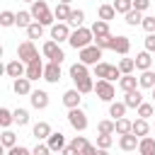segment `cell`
Returning a JSON list of instances; mask_svg holds the SVG:
<instances>
[{
    "label": "cell",
    "mask_w": 155,
    "mask_h": 155,
    "mask_svg": "<svg viewBox=\"0 0 155 155\" xmlns=\"http://www.w3.org/2000/svg\"><path fill=\"white\" fill-rule=\"evenodd\" d=\"M70 78H73V82H75V87L82 92V94H87V92H94V82H92V75H90V70H87V65L85 63H73L70 65Z\"/></svg>",
    "instance_id": "cell-1"
},
{
    "label": "cell",
    "mask_w": 155,
    "mask_h": 155,
    "mask_svg": "<svg viewBox=\"0 0 155 155\" xmlns=\"http://www.w3.org/2000/svg\"><path fill=\"white\" fill-rule=\"evenodd\" d=\"M68 44H70L75 51H80V48H85V46L94 44V34H92V29H87V27H78V29L70 34Z\"/></svg>",
    "instance_id": "cell-2"
},
{
    "label": "cell",
    "mask_w": 155,
    "mask_h": 155,
    "mask_svg": "<svg viewBox=\"0 0 155 155\" xmlns=\"http://www.w3.org/2000/svg\"><path fill=\"white\" fill-rule=\"evenodd\" d=\"M94 75H97L99 80H111V82H114L116 78L121 80L124 73L119 70V65H109V63H102V61H99V63L94 65Z\"/></svg>",
    "instance_id": "cell-3"
},
{
    "label": "cell",
    "mask_w": 155,
    "mask_h": 155,
    "mask_svg": "<svg viewBox=\"0 0 155 155\" xmlns=\"http://www.w3.org/2000/svg\"><path fill=\"white\" fill-rule=\"evenodd\" d=\"M80 63H85V65H97L99 63V58H102V48L97 46V44H90V46H85V48H80Z\"/></svg>",
    "instance_id": "cell-4"
},
{
    "label": "cell",
    "mask_w": 155,
    "mask_h": 155,
    "mask_svg": "<svg viewBox=\"0 0 155 155\" xmlns=\"http://www.w3.org/2000/svg\"><path fill=\"white\" fill-rule=\"evenodd\" d=\"M17 58L24 61V63H31L34 58H39V51H36V46H34L31 39H27V41H22L17 46Z\"/></svg>",
    "instance_id": "cell-5"
},
{
    "label": "cell",
    "mask_w": 155,
    "mask_h": 155,
    "mask_svg": "<svg viewBox=\"0 0 155 155\" xmlns=\"http://www.w3.org/2000/svg\"><path fill=\"white\" fill-rule=\"evenodd\" d=\"M68 124L75 128V131H85L87 128V114L80 109V107H75V109H68Z\"/></svg>",
    "instance_id": "cell-6"
},
{
    "label": "cell",
    "mask_w": 155,
    "mask_h": 155,
    "mask_svg": "<svg viewBox=\"0 0 155 155\" xmlns=\"http://www.w3.org/2000/svg\"><path fill=\"white\" fill-rule=\"evenodd\" d=\"M94 92H97V97H99L102 102H114V94H116V90H114L111 80H97Z\"/></svg>",
    "instance_id": "cell-7"
},
{
    "label": "cell",
    "mask_w": 155,
    "mask_h": 155,
    "mask_svg": "<svg viewBox=\"0 0 155 155\" xmlns=\"http://www.w3.org/2000/svg\"><path fill=\"white\" fill-rule=\"evenodd\" d=\"M41 53L46 56V58H51L53 63H63V58H65V53L61 51V46H58V41H46L44 44V48H41Z\"/></svg>",
    "instance_id": "cell-8"
},
{
    "label": "cell",
    "mask_w": 155,
    "mask_h": 155,
    "mask_svg": "<svg viewBox=\"0 0 155 155\" xmlns=\"http://www.w3.org/2000/svg\"><path fill=\"white\" fill-rule=\"evenodd\" d=\"M70 34H73V31H70V24H68V22H56V24L51 27V39L58 41V44H61V41H68Z\"/></svg>",
    "instance_id": "cell-9"
},
{
    "label": "cell",
    "mask_w": 155,
    "mask_h": 155,
    "mask_svg": "<svg viewBox=\"0 0 155 155\" xmlns=\"http://www.w3.org/2000/svg\"><path fill=\"white\" fill-rule=\"evenodd\" d=\"M5 73H7L10 78H24V75H27V68H24V61H19V58H15V61H10V63L5 65Z\"/></svg>",
    "instance_id": "cell-10"
},
{
    "label": "cell",
    "mask_w": 155,
    "mask_h": 155,
    "mask_svg": "<svg viewBox=\"0 0 155 155\" xmlns=\"http://www.w3.org/2000/svg\"><path fill=\"white\" fill-rule=\"evenodd\" d=\"M29 102H31L34 109H46L48 107V92L46 90H34L29 94Z\"/></svg>",
    "instance_id": "cell-11"
},
{
    "label": "cell",
    "mask_w": 155,
    "mask_h": 155,
    "mask_svg": "<svg viewBox=\"0 0 155 155\" xmlns=\"http://www.w3.org/2000/svg\"><path fill=\"white\" fill-rule=\"evenodd\" d=\"M111 51L126 56V53L131 51V39H128V36H111Z\"/></svg>",
    "instance_id": "cell-12"
},
{
    "label": "cell",
    "mask_w": 155,
    "mask_h": 155,
    "mask_svg": "<svg viewBox=\"0 0 155 155\" xmlns=\"http://www.w3.org/2000/svg\"><path fill=\"white\" fill-rule=\"evenodd\" d=\"M44 63H41V58H34L31 63H27V78L29 80H39V78H44Z\"/></svg>",
    "instance_id": "cell-13"
},
{
    "label": "cell",
    "mask_w": 155,
    "mask_h": 155,
    "mask_svg": "<svg viewBox=\"0 0 155 155\" xmlns=\"http://www.w3.org/2000/svg\"><path fill=\"white\" fill-rule=\"evenodd\" d=\"M80 99H82V92L75 87V90H65L63 92V104L68 107V109H75V107H80Z\"/></svg>",
    "instance_id": "cell-14"
},
{
    "label": "cell",
    "mask_w": 155,
    "mask_h": 155,
    "mask_svg": "<svg viewBox=\"0 0 155 155\" xmlns=\"http://www.w3.org/2000/svg\"><path fill=\"white\" fill-rule=\"evenodd\" d=\"M138 143H140V138H138L136 133H126V136H119V148H121V150H126V153L136 150V148H138Z\"/></svg>",
    "instance_id": "cell-15"
},
{
    "label": "cell",
    "mask_w": 155,
    "mask_h": 155,
    "mask_svg": "<svg viewBox=\"0 0 155 155\" xmlns=\"http://www.w3.org/2000/svg\"><path fill=\"white\" fill-rule=\"evenodd\" d=\"M29 12L34 15V19H36V22H41V19H44V17H46V15L51 12V10H48L46 0H34V2H31V10H29Z\"/></svg>",
    "instance_id": "cell-16"
},
{
    "label": "cell",
    "mask_w": 155,
    "mask_h": 155,
    "mask_svg": "<svg viewBox=\"0 0 155 155\" xmlns=\"http://www.w3.org/2000/svg\"><path fill=\"white\" fill-rule=\"evenodd\" d=\"M44 80L46 82H58L61 80V63H48L46 68H44Z\"/></svg>",
    "instance_id": "cell-17"
},
{
    "label": "cell",
    "mask_w": 155,
    "mask_h": 155,
    "mask_svg": "<svg viewBox=\"0 0 155 155\" xmlns=\"http://www.w3.org/2000/svg\"><path fill=\"white\" fill-rule=\"evenodd\" d=\"M31 133H34L36 140H48V136H51L53 131H51V124H48V121H39V124H34V131H31Z\"/></svg>",
    "instance_id": "cell-18"
},
{
    "label": "cell",
    "mask_w": 155,
    "mask_h": 155,
    "mask_svg": "<svg viewBox=\"0 0 155 155\" xmlns=\"http://www.w3.org/2000/svg\"><path fill=\"white\" fill-rule=\"evenodd\" d=\"M12 90H15L17 94H31V80H29L27 75H24V78H15Z\"/></svg>",
    "instance_id": "cell-19"
},
{
    "label": "cell",
    "mask_w": 155,
    "mask_h": 155,
    "mask_svg": "<svg viewBox=\"0 0 155 155\" xmlns=\"http://www.w3.org/2000/svg\"><path fill=\"white\" fill-rule=\"evenodd\" d=\"M124 102H126L128 109H138V107L143 104V94H140V90H131V92H126Z\"/></svg>",
    "instance_id": "cell-20"
},
{
    "label": "cell",
    "mask_w": 155,
    "mask_h": 155,
    "mask_svg": "<svg viewBox=\"0 0 155 155\" xmlns=\"http://www.w3.org/2000/svg\"><path fill=\"white\" fill-rule=\"evenodd\" d=\"M46 143H48V148H51L53 153H61V150L65 148V136H63L61 131H58V133H51Z\"/></svg>",
    "instance_id": "cell-21"
},
{
    "label": "cell",
    "mask_w": 155,
    "mask_h": 155,
    "mask_svg": "<svg viewBox=\"0 0 155 155\" xmlns=\"http://www.w3.org/2000/svg\"><path fill=\"white\" fill-rule=\"evenodd\" d=\"M150 65H153V56H150V51H140V53L136 56V68L143 73V70H150Z\"/></svg>",
    "instance_id": "cell-22"
},
{
    "label": "cell",
    "mask_w": 155,
    "mask_h": 155,
    "mask_svg": "<svg viewBox=\"0 0 155 155\" xmlns=\"http://www.w3.org/2000/svg\"><path fill=\"white\" fill-rule=\"evenodd\" d=\"M138 153H140V155H155V138L143 136L140 143H138Z\"/></svg>",
    "instance_id": "cell-23"
},
{
    "label": "cell",
    "mask_w": 155,
    "mask_h": 155,
    "mask_svg": "<svg viewBox=\"0 0 155 155\" xmlns=\"http://www.w3.org/2000/svg\"><path fill=\"white\" fill-rule=\"evenodd\" d=\"M119 87H121L124 92L138 90V78H133V73H128V75H121V80H119Z\"/></svg>",
    "instance_id": "cell-24"
},
{
    "label": "cell",
    "mask_w": 155,
    "mask_h": 155,
    "mask_svg": "<svg viewBox=\"0 0 155 155\" xmlns=\"http://www.w3.org/2000/svg\"><path fill=\"white\" fill-rule=\"evenodd\" d=\"M138 87H143V90H153V87H155V73H153V70H143L140 78H138Z\"/></svg>",
    "instance_id": "cell-25"
},
{
    "label": "cell",
    "mask_w": 155,
    "mask_h": 155,
    "mask_svg": "<svg viewBox=\"0 0 155 155\" xmlns=\"http://www.w3.org/2000/svg\"><path fill=\"white\" fill-rule=\"evenodd\" d=\"M70 12H73V7H70L68 2H58V5H56V10H53V15H56V19H58V22H68Z\"/></svg>",
    "instance_id": "cell-26"
},
{
    "label": "cell",
    "mask_w": 155,
    "mask_h": 155,
    "mask_svg": "<svg viewBox=\"0 0 155 155\" xmlns=\"http://www.w3.org/2000/svg\"><path fill=\"white\" fill-rule=\"evenodd\" d=\"M133 133H136L138 138L148 136V133H150V124H148V119H140V116H138V119L133 121Z\"/></svg>",
    "instance_id": "cell-27"
},
{
    "label": "cell",
    "mask_w": 155,
    "mask_h": 155,
    "mask_svg": "<svg viewBox=\"0 0 155 155\" xmlns=\"http://www.w3.org/2000/svg\"><path fill=\"white\" fill-rule=\"evenodd\" d=\"M126 102H109V116H114V121L116 119H121L124 114H126Z\"/></svg>",
    "instance_id": "cell-28"
},
{
    "label": "cell",
    "mask_w": 155,
    "mask_h": 155,
    "mask_svg": "<svg viewBox=\"0 0 155 155\" xmlns=\"http://www.w3.org/2000/svg\"><path fill=\"white\" fill-rule=\"evenodd\" d=\"M90 29L94 36H109V22H104V19H94V24Z\"/></svg>",
    "instance_id": "cell-29"
},
{
    "label": "cell",
    "mask_w": 155,
    "mask_h": 155,
    "mask_svg": "<svg viewBox=\"0 0 155 155\" xmlns=\"http://www.w3.org/2000/svg\"><path fill=\"white\" fill-rule=\"evenodd\" d=\"M27 36H29L31 41H34V39H41V36H44V24L34 19V22H31V24L27 27Z\"/></svg>",
    "instance_id": "cell-30"
},
{
    "label": "cell",
    "mask_w": 155,
    "mask_h": 155,
    "mask_svg": "<svg viewBox=\"0 0 155 155\" xmlns=\"http://www.w3.org/2000/svg\"><path fill=\"white\" fill-rule=\"evenodd\" d=\"M116 133L119 136H126V133H133V121H128L126 116L116 119Z\"/></svg>",
    "instance_id": "cell-31"
},
{
    "label": "cell",
    "mask_w": 155,
    "mask_h": 155,
    "mask_svg": "<svg viewBox=\"0 0 155 155\" xmlns=\"http://www.w3.org/2000/svg\"><path fill=\"white\" fill-rule=\"evenodd\" d=\"M124 17H126V24H128V27H138V24H143V12H138L136 7H133L131 12H126Z\"/></svg>",
    "instance_id": "cell-32"
},
{
    "label": "cell",
    "mask_w": 155,
    "mask_h": 155,
    "mask_svg": "<svg viewBox=\"0 0 155 155\" xmlns=\"http://www.w3.org/2000/svg\"><path fill=\"white\" fill-rule=\"evenodd\" d=\"M97 15H99V19L109 22V19H114V17H116V10H114V5H99Z\"/></svg>",
    "instance_id": "cell-33"
},
{
    "label": "cell",
    "mask_w": 155,
    "mask_h": 155,
    "mask_svg": "<svg viewBox=\"0 0 155 155\" xmlns=\"http://www.w3.org/2000/svg\"><path fill=\"white\" fill-rule=\"evenodd\" d=\"M31 19H34V15H31L29 10H19V12H17V27L27 29V27L31 24Z\"/></svg>",
    "instance_id": "cell-34"
},
{
    "label": "cell",
    "mask_w": 155,
    "mask_h": 155,
    "mask_svg": "<svg viewBox=\"0 0 155 155\" xmlns=\"http://www.w3.org/2000/svg\"><path fill=\"white\" fill-rule=\"evenodd\" d=\"M82 22H85V12H82V10H73L70 17H68V24L78 29V27H82Z\"/></svg>",
    "instance_id": "cell-35"
},
{
    "label": "cell",
    "mask_w": 155,
    "mask_h": 155,
    "mask_svg": "<svg viewBox=\"0 0 155 155\" xmlns=\"http://www.w3.org/2000/svg\"><path fill=\"white\" fill-rule=\"evenodd\" d=\"M97 133H116V121L111 119H104L97 124Z\"/></svg>",
    "instance_id": "cell-36"
},
{
    "label": "cell",
    "mask_w": 155,
    "mask_h": 155,
    "mask_svg": "<svg viewBox=\"0 0 155 155\" xmlns=\"http://www.w3.org/2000/svg\"><path fill=\"white\" fill-rule=\"evenodd\" d=\"M114 10L116 15H126L133 10V0H114Z\"/></svg>",
    "instance_id": "cell-37"
},
{
    "label": "cell",
    "mask_w": 155,
    "mask_h": 155,
    "mask_svg": "<svg viewBox=\"0 0 155 155\" xmlns=\"http://www.w3.org/2000/svg\"><path fill=\"white\" fill-rule=\"evenodd\" d=\"M0 24H2V27H12V24H17V15L10 12V10H2V12H0Z\"/></svg>",
    "instance_id": "cell-38"
},
{
    "label": "cell",
    "mask_w": 155,
    "mask_h": 155,
    "mask_svg": "<svg viewBox=\"0 0 155 155\" xmlns=\"http://www.w3.org/2000/svg\"><path fill=\"white\" fill-rule=\"evenodd\" d=\"M119 70H121L124 75L133 73V70H136V58H121V61H119Z\"/></svg>",
    "instance_id": "cell-39"
},
{
    "label": "cell",
    "mask_w": 155,
    "mask_h": 155,
    "mask_svg": "<svg viewBox=\"0 0 155 155\" xmlns=\"http://www.w3.org/2000/svg\"><path fill=\"white\" fill-rule=\"evenodd\" d=\"M15 145H17V136H15L10 128H5V131H2V148L10 150V148H15Z\"/></svg>",
    "instance_id": "cell-40"
},
{
    "label": "cell",
    "mask_w": 155,
    "mask_h": 155,
    "mask_svg": "<svg viewBox=\"0 0 155 155\" xmlns=\"http://www.w3.org/2000/svg\"><path fill=\"white\" fill-rule=\"evenodd\" d=\"M111 145H114V136H111V133H99V136H97V148L109 150Z\"/></svg>",
    "instance_id": "cell-41"
},
{
    "label": "cell",
    "mask_w": 155,
    "mask_h": 155,
    "mask_svg": "<svg viewBox=\"0 0 155 155\" xmlns=\"http://www.w3.org/2000/svg\"><path fill=\"white\" fill-rule=\"evenodd\" d=\"M12 114H15V124L17 126H27L29 124V111L27 109H15Z\"/></svg>",
    "instance_id": "cell-42"
},
{
    "label": "cell",
    "mask_w": 155,
    "mask_h": 155,
    "mask_svg": "<svg viewBox=\"0 0 155 155\" xmlns=\"http://www.w3.org/2000/svg\"><path fill=\"white\" fill-rule=\"evenodd\" d=\"M10 124H15V114L10 111V109H0V126H10Z\"/></svg>",
    "instance_id": "cell-43"
},
{
    "label": "cell",
    "mask_w": 155,
    "mask_h": 155,
    "mask_svg": "<svg viewBox=\"0 0 155 155\" xmlns=\"http://www.w3.org/2000/svg\"><path fill=\"white\" fill-rule=\"evenodd\" d=\"M153 111H155V107H153V104H148V102H143V104L138 107V116H140V119H150V116H153Z\"/></svg>",
    "instance_id": "cell-44"
},
{
    "label": "cell",
    "mask_w": 155,
    "mask_h": 155,
    "mask_svg": "<svg viewBox=\"0 0 155 155\" xmlns=\"http://www.w3.org/2000/svg\"><path fill=\"white\" fill-rule=\"evenodd\" d=\"M94 44L104 51V48H111V34L109 36H94Z\"/></svg>",
    "instance_id": "cell-45"
},
{
    "label": "cell",
    "mask_w": 155,
    "mask_h": 155,
    "mask_svg": "<svg viewBox=\"0 0 155 155\" xmlns=\"http://www.w3.org/2000/svg\"><path fill=\"white\" fill-rule=\"evenodd\" d=\"M148 34H155V17H143V24H140Z\"/></svg>",
    "instance_id": "cell-46"
},
{
    "label": "cell",
    "mask_w": 155,
    "mask_h": 155,
    "mask_svg": "<svg viewBox=\"0 0 155 155\" xmlns=\"http://www.w3.org/2000/svg\"><path fill=\"white\" fill-rule=\"evenodd\" d=\"M51 153H53V150L48 148V143H39V145L31 150V155H51Z\"/></svg>",
    "instance_id": "cell-47"
},
{
    "label": "cell",
    "mask_w": 155,
    "mask_h": 155,
    "mask_svg": "<svg viewBox=\"0 0 155 155\" xmlns=\"http://www.w3.org/2000/svg\"><path fill=\"white\" fill-rule=\"evenodd\" d=\"M7 155H31V150H29V148H24V145H15V148H10V150H7Z\"/></svg>",
    "instance_id": "cell-48"
},
{
    "label": "cell",
    "mask_w": 155,
    "mask_h": 155,
    "mask_svg": "<svg viewBox=\"0 0 155 155\" xmlns=\"http://www.w3.org/2000/svg\"><path fill=\"white\" fill-rule=\"evenodd\" d=\"M70 145H73L75 150H82V148L87 145V140H85V136H75V138L70 140Z\"/></svg>",
    "instance_id": "cell-49"
},
{
    "label": "cell",
    "mask_w": 155,
    "mask_h": 155,
    "mask_svg": "<svg viewBox=\"0 0 155 155\" xmlns=\"http://www.w3.org/2000/svg\"><path fill=\"white\" fill-rule=\"evenodd\" d=\"M133 7H136L138 12H145V10L150 7V0H133Z\"/></svg>",
    "instance_id": "cell-50"
},
{
    "label": "cell",
    "mask_w": 155,
    "mask_h": 155,
    "mask_svg": "<svg viewBox=\"0 0 155 155\" xmlns=\"http://www.w3.org/2000/svg\"><path fill=\"white\" fill-rule=\"evenodd\" d=\"M145 51L155 53V34H148V36H145Z\"/></svg>",
    "instance_id": "cell-51"
},
{
    "label": "cell",
    "mask_w": 155,
    "mask_h": 155,
    "mask_svg": "<svg viewBox=\"0 0 155 155\" xmlns=\"http://www.w3.org/2000/svg\"><path fill=\"white\" fill-rule=\"evenodd\" d=\"M80 155H97V145H92V143H87L82 150H80Z\"/></svg>",
    "instance_id": "cell-52"
},
{
    "label": "cell",
    "mask_w": 155,
    "mask_h": 155,
    "mask_svg": "<svg viewBox=\"0 0 155 155\" xmlns=\"http://www.w3.org/2000/svg\"><path fill=\"white\" fill-rule=\"evenodd\" d=\"M61 155H80V150H75V148H73V145L68 143V145H65V148L61 150Z\"/></svg>",
    "instance_id": "cell-53"
},
{
    "label": "cell",
    "mask_w": 155,
    "mask_h": 155,
    "mask_svg": "<svg viewBox=\"0 0 155 155\" xmlns=\"http://www.w3.org/2000/svg\"><path fill=\"white\" fill-rule=\"evenodd\" d=\"M97 155H109V150H104V148H97Z\"/></svg>",
    "instance_id": "cell-54"
},
{
    "label": "cell",
    "mask_w": 155,
    "mask_h": 155,
    "mask_svg": "<svg viewBox=\"0 0 155 155\" xmlns=\"http://www.w3.org/2000/svg\"><path fill=\"white\" fill-rule=\"evenodd\" d=\"M58 2H68V5H70V0H58Z\"/></svg>",
    "instance_id": "cell-55"
},
{
    "label": "cell",
    "mask_w": 155,
    "mask_h": 155,
    "mask_svg": "<svg viewBox=\"0 0 155 155\" xmlns=\"http://www.w3.org/2000/svg\"><path fill=\"white\" fill-rule=\"evenodd\" d=\"M153 99H155V87H153Z\"/></svg>",
    "instance_id": "cell-56"
},
{
    "label": "cell",
    "mask_w": 155,
    "mask_h": 155,
    "mask_svg": "<svg viewBox=\"0 0 155 155\" xmlns=\"http://www.w3.org/2000/svg\"><path fill=\"white\" fill-rule=\"evenodd\" d=\"M24 2H34V0H24Z\"/></svg>",
    "instance_id": "cell-57"
}]
</instances>
